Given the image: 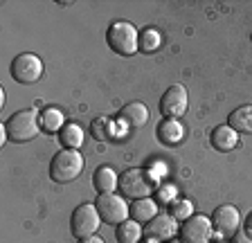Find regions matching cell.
Instances as JSON below:
<instances>
[{"label":"cell","instance_id":"obj_1","mask_svg":"<svg viewBox=\"0 0 252 243\" xmlns=\"http://www.w3.org/2000/svg\"><path fill=\"white\" fill-rule=\"evenodd\" d=\"M106 41H108L110 50L120 57H133L140 50V34H137L135 25H131L128 21L110 23V27L106 30Z\"/></svg>","mask_w":252,"mask_h":243},{"label":"cell","instance_id":"obj_2","mask_svg":"<svg viewBox=\"0 0 252 243\" xmlns=\"http://www.w3.org/2000/svg\"><path fill=\"white\" fill-rule=\"evenodd\" d=\"M7 128V138L11 142H30L41 133V115H38L34 108H25V111H18L7 120L5 124Z\"/></svg>","mask_w":252,"mask_h":243},{"label":"cell","instance_id":"obj_3","mask_svg":"<svg viewBox=\"0 0 252 243\" xmlns=\"http://www.w3.org/2000/svg\"><path fill=\"white\" fill-rule=\"evenodd\" d=\"M84 171V155L74 151V149H63L50 162V178L59 185L72 182L74 178H79Z\"/></svg>","mask_w":252,"mask_h":243},{"label":"cell","instance_id":"obj_4","mask_svg":"<svg viewBox=\"0 0 252 243\" xmlns=\"http://www.w3.org/2000/svg\"><path fill=\"white\" fill-rule=\"evenodd\" d=\"M99 225H101V216L97 207H94V203H81L70 216V232L77 239L93 237L99 230Z\"/></svg>","mask_w":252,"mask_h":243},{"label":"cell","instance_id":"obj_5","mask_svg":"<svg viewBox=\"0 0 252 243\" xmlns=\"http://www.w3.org/2000/svg\"><path fill=\"white\" fill-rule=\"evenodd\" d=\"M156 187L153 176L144 169H128L120 176V189L124 191L128 198L137 201V198H149Z\"/></svg>","mask_w":252,"mask_h":243},{"label":"cell","instance_id":"obj_6","mask_svg":"<svg viewBox=\"0 0 252 243\" xmlns=\"http://www.w3.org/2000/svg\"><path fill=\"white\" fill-rule=\"evenodd\" d=\"M94 207L99 212L101 221L110 223V225H120L131 216V205H126V201L122 196H117L115 191L113 194H99L94 201Z\"/></svg>","mask_w":252,"mask_h":243},{"label":"cell","instance_id":"obj_7","mask_svg":"<svg viewBox=\"0 0 252 243\" xmlns=\"http://www.w3.org/2000/svg\"><path fill=\"white\" fill-rule=\"evenodd\" d=\"M9 72H11V77H14V81L32 86L43 77V61L36 57V54L23 52L11 61Z\"/></svg>","mask_w":252,"mask_h":243},{"label":"cell","instance_id":"obj_8","mask_svg":"<svg viewBox=\"0 0 252 243\" xmlns=\"http://www.w3.org/2000/svg\"><path fill=\"white\" fill-rule=\"evenodd\" d=\"M187 106H189L187 90H185V86L176 84L164 90L158 108H160V115L167 117V120H178V117H183L187 113Z\"/></svg>","mask_w":252,"mask_h":243},{"label":"cell","instance_id":"obj_9","mask_svg":"<svg viewBox=\"0 0 252 243\" xmlns=\"http://www.w3.org/2000/svg\"><path fill=\"white\" fill-rule=\"evenodd\" d=\"M212 234H214L212 218L203 216V214H191L180 225V239H183V243H210Z\"/></svg>","mask_w":252,"mask_h":243},{"label":"cell","instance_id":"obj_10","mask_svg":"<svg viewBox=\"0 0 252 243\" xmlns=\"http://www.w3.org/2000/svg\"><path fill=\"white\" fill-rule=\"evenodd\" d=\"M241 225V214L234 205H220L212 214V227L223 237H232L234 232H239Z\"/></svg>","mask_w":252,"mask_h":243},{"label":"cell","instance_id":"obj_11","mask_svg":"<svg viewBox=\"0 0 252 243\" xmlns=\"http://www.w3.org/2000/svg\"><path fill=\"white\" fill-rule=\"evenodd\" d=\"M176 218L171 214H158L156 218L147 223V237L156 239V241H164V239H171L176 234Z\"/></svg>","mask_w":252,"mask_h":243},{"label":"cell","instance_id":"obj_12","mask_svg":"<svg viewBox=\"0 0 252 243\" xmlns=\"http://www.w3.org/2000/svg\"><path fill=\"white\" fill-rule=\"evenodd\" d=\"M120 120L124 122V124H128L131 128H140L149 122V108L142 104V101H131V104L122 106Z\"/></svg>","mask_w":252,"mask_h":243},{"label":"cell","instance_id":"obj_13","mask_svg":"<svg viewBox=\"0 0 252 243\" xmlns=\"http://www.w3.org/2000/svg\"><path fill=\"white\" fill-rule=\"evenodd\" d=\"M185 138V128L178 120H162L158 124V140L167 147H176Z\"/></svg>","mask_w":252,"mask_h":243},{"label":"cell","instance_id":"obj_14","mask_svg":"<svg viewBox=\"0 0 252 243\" xmlns=\"http://www.w3.org/2000/svg\"><path fill=\"white\" fill-rule=\"evenodd\" d=\"M93 185H94V189L99 191V194H113L115 187L120 185V178H117L115 169H113L110 164H101L99 169L94 171V176H93Z\"/></svg>","mask_w":252,"mask_h":243},{"label":"cell","instance_id":"obj_15","mask_svg":"<svg viewBox=\"0 0 252 243\" xmlns=\"http://www.w3.org/2000/svg\"><path fill=\"white\" fill-rule=\"evenodd\" d=\"M210 142L216 151H232L239 144V133L232 126H227V124L225 126H216L210 135Z\"/></svg>","mask_w":252,"mask_h":243},{"label":"cell","instance_id":"obj_16","mask_svg":"<svg viewBox=\"0 0 252 243\" xmlns=\"http://www.w3.org/2000/svg\"><path fill=\"white\" fill-rule=\"evenodd\" d=\"M158 216V205L151 198H137L131 205V218L137 223H149Z\"/></svg>","mask_w":252,"mask_h":243},{"label":"cell","instance_id":"obj_17","mask_svg":"<svg viewBox=\"0 0 252 243\" xmlns=\"http://www.w3.org/2000/svg\"><path fill=\"white\" fill-rule=\"evenodd\" d=\"M227 126H232L236 133H252V106H241L230 113Z\"/></svg>","mask_w":252,"mask_h":243},{"label":"cell","instance_id":"obj_18","mask_svg":"<svg viewBox=\"0 0 252 243\" xmlns=\"http://www.w3.org/2000/svg\"><path fill=\"white\" fill-rule=\"evenodd\" d=\"M117 243H140L142 239V227L137 221H133V218H126L124 223H120L117 225Z\"/></svg>","mask_w":252,"mask_h":243},{"label":"cell","instance_id":"obj_19","mask_svg":"<svg viewBox=\"0 0 252 243\" xmlns=\"http://www.w3.org/2000/svg\"><path fill=\"white\" fill-rule=\"evenodd\" d=\"M59 140H61V144L65 149H74V151H79V147L84 144V131H81V126H79V124L70 122V124H65V126L61 128Z\"/></svg>","mask_w":252,"mask_h":243},{"label":"cell","instance_id":"obj_20","mask_svg":"<svg viewBox=\"0 0 252 243\" xmlns=\"http://www.w3.org/2000/svg\"><path fill=\"white\" fill-rule=\"evenodd\" d=\"M90 133H93L94 140L106 142V140L113 135V122H110V117H97V120H93V124H90Z\"/></svg>","mask_w":252,"mask_h":243},{"label":"cell","instance_id":"obj_21","mask_svg":"<svg viewBox=\"0 0 252 243\" xmlns=\"http://www.w3.org/2000/svg\"><path fill=\"white\" fill-rule=\"evenodd\" d=\"M63 124V115L61 111H57V108H47V111H43L41 115V128L47 133H54L57 128H61Z\"/></svg>","mask_w":252,"mask_h":243},{"label":"cell","instance_id":"obj_22","mask_svg":"<svg viewBox=\"0 0 252 243\" xmlns=\"http://www.w3.org/2000/svg\"><path fill=\"white\" fill-rule=\"evenodd\" d=\"M160 34L156 32V30H151V27H147L144 32L140 34V50L142 52H156L158 48H160Z\"/></svg>","mask_w":252,"mask_h":243},{"label":"cell","instance_id":"obj_23","mask_svg":"<svg viewBox=\"0 0 252 243\" xmlns=\"http://www.w3.org/2000/svg\"><path fill=\"white\" fill-rule=\"evenodd\" d=\"M191 212H194V207H191V203L189 201H176L171 205V216L176 218V221H187L189 216H191Z\"/></svg>","mask_w":252,"mask_h":243},{"label":"cell","instance_id":"obj_24","mask_svg":"<svg viewBox=\"0 0 252 243\" xmlns=\"http://www.w3.org/2000/svg\"><path fill=\"white\" fill-rule=\"evenodd\" d=\"M230 243H252V237H248L246 232H241V230H239V232L232 234V241Z\"/></svg>","mask_w":252,"mask_h":243},{"label":"cell","instance_id":"obj_25","mask_svg":"<svg viewBox=\"0 0 252 243\" xmlns=\"http://www.w3.org/2000/svg\"><path fill=\"white\" fill-rule=\"evenodd\" d=\"M79 243H104V239H99V237H86V239H79Z\"/></svg>","mask_w":252,"mask_h":243},{"label":"cell","instance_id":"obj_26","mask_svg":"<svg viewBox=\"0 0 252 243\" xmlns=\"http://www.w3.org/2000/svg\"><path fill=\"white\" fill-rule=\"evenodd\" d=\"M243 232H246L248 237H252V214L246 218V230H243Z\"/></svg>","mask_w":252,"mask_h":243},{"label":"cell","instance_id":"obj_27","mask_svg":"<svg viewBox=\"0 0 252 243\" xmlns=\"http://www.w3.org/2000/svg\"><path fill=\"white\" fill-rule=\"evenodd\" d=\"M144 243H158V241H156V239H149L147 237V241H144Z\"/></svg>","mask_w":252,"mask_h":243},{"label":"cell","instance_id":"obj_28","mask_svg":"<svg viewBox=\"0 0 252 243\" xmlns=\"http://www.w3.org/2000/svg\"><path fill=\"white\" fill-rule=\"evenodd\" d=\"M180 243H183V241H180Z\"/></svg>","mask_w":252,"mask_h":243},{"label":"cell","instance_id":"obj_29","mask_svg":"<svg viewBox=\"0 0 252 243\" xmlns=\"http://www.w3.org/2000/svg\"><path fill=\"white\" fill-rule=\"evenodd\" d=\"M250 38H252V36H250Z\"/></svg>","mask_w":252,"mask_h":243}]
</instances>
